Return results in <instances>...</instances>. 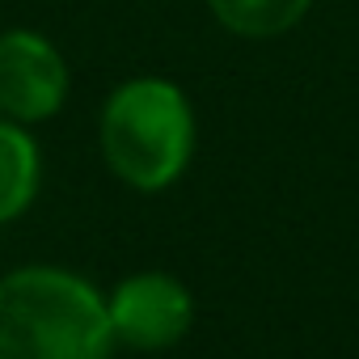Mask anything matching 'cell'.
Returning a JSON list of instances; mask_svg holds the SVG:
<instances>
[{
    "instance_id": "7a4b0ae2",
    "label": "cell",
    "mask_w": 359,
    "mask_h": 359,
    "mask_svg": "<svg viewBox=\"0 0 359 359\" xmlns=\"http://www.w3.org/2000/svg\"><path fill=\"white\" fill-rule=\"evenodd\" d=\"M106 300L72 271L22 266L0 279V359H110Z\"/></svg>"
},
{
    "instance_id": "8992f818",
    "label": "cell",
    "mask_w": 359,
    "mask_h": 359,
    "mask_svg": "<svg viewBox=\"0 0 359 359\" xmlns=\"http://www.w3.org/2000/svg\"><path fill=\"white\" fill-rule=\"evenodd\" d=\"M208 9L237 39H279L309 18L313 0H208Z\"/></svg>"
},
{
    "instance_id": "3957f363",
    "label": "cell",
    "mask_w": 359,
    "mask_h": 359,
    "mask_svg": "<svg viewBox=\"0 0 359 359\" xmlns=\"http://www.w3.org/2000/svg\"><path fill=\"white\" fill-rule=\"evenodd\" d=\"M72 89V72L64 51L30 30V26H13L0 34V114L13 123H47L64 110Z\"/></svg>"
},
{
    "instance_id": "6da1fadb",
    "label": "cell",
    "mask_w": 359,
    "mask_h": 359,
    "mask_svg": "<svg viewBox=\"0 0 359 359\" xmlns=\"http://www.w3.org/2000/svg\"><path fill=\"white\" fill-rule=\"evenodd\" d=\"M199 123L187 89L169 76H131L110 89L97 114V144L118 182L165 191L187 173Z\"/></svg>"
},
{
    "instance_id": "277c9868",
    "label": "cell",
    "mask_w": 359,
    "mask_h": 359,
    "mask_svg": "<svg viewBox=\"0 0 359 359\" xmlns=\"http://www.w3.org/2000/svg\"><path fill=\"white\" fill-rule=\"evenodd\" d=\"M106 313H110L114 342L135 346V351H169L195 325L191 292L173 275H161V271H144V275L123 279L106 296Z\"/></svg>"
},
{
    "instance_id": "5b68a950",
    "label": "cell",
    "mask_w": 359,
    "mask_h": 359,
    "mask_svg": "<svg viewBox=\"0 0 359 359\" xmlns=\"http://www.w3.org/2000/svg\"><path fill=\"white\" fill-rule=\"evenodd\" d=\"M43 182V152L26 123L0 114V224L30 212Z\"/></svg>"
}]
</instances>
